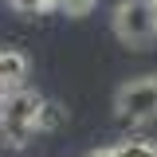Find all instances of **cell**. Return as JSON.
I'll return each mask as SVG.
<instances>
[{
  "label": "cell",
  "mask_w": 157,
  "mask_h": 157,
  "mask_svg": "<svg viewBox=\"0 0 157 157\" xmlns=\"http://www.w3.org/2000/svg\"><path fill=\"white\" fill-rule=\"evenodd\" d=\"M39 110H43V94L32 86L8 90L0 102V141L8 149H24L32 145V137L39 134Z\"/></svg>",
  "instance_id": "obj_1"
},
{
  "label": "cell",
  "mask_w": 157,
  "mask_h": 157,
  "mask_svg": "<svg viewBox=\"0 0 157 157\" xmlns=\"http://www.w3.org/2000/svg\"><path fill=\"white\" fill-rule=\"evenodd\" d=\"M118 157H157V141L126 137V141H118Z\"/></svg>",
  "instance_id": "obj_6"
},
{
  "label": "cell",
  "mask_w": 157,
  "mask_h": 157,
  "mask_svg": "<svg viewBox=\"0 0 157 157\" xmlns=\"http://www.w3.org/2000/svg\"><path fill=\"white\" fill-rule=\"evenodd\" d=\"M94 4L98 0H59V12H63L67 20H82V16L94 12Z\"/></svg>",
  "instance_id": "obj_7"
},
{
  "label": "cell",
  "mask_w": 157,
  "mask_h": 157,
  "mask_svg": "<svg viewBox=\"0 0 157 157\" xmlns=\"http://www.w3.org/2000/svg\"><path fill=\"white\" fill-rule=\"evenodd\" d=\"M110 28L126 47H149L157 39V12L149 8V0H118Z\"/></svg>",
  "instance_id": "obj_3"
},
{
  "label": "cell",
  "mask_w": 157,
  "mask_h": 157,
  "mask_svg": "<svg viewBox=\"0 0 157 157\" xmlns=\"http://www.w3.org/2000/svg\"><path fill=\"white\" fill-rule=\"evenodd\" d=\"M28 75H32L28 55L16 51V47H0V86L4 90H20V86H28Z\"/></svg>",
  "instance_id": "obj_4"
},
{
  "label": "cell",
  "mask_w": 157,
  "mask_h": 157,
  "mask_svg": "<svg viewBox=\"0 0 157 157\" xmlns=\"http://www.w3.org/2000/svg\"><path fill=\"white\" fill-rule=\"evenodd\" d=\"M114 114L130 126H145L157 118V75L126 78L114 90Z\"/></svg>",
  "instance_id": "obj_2"
},
{
  "label": "cell",
  "mask_w": 157,
  "mask_h": 157,
  "mask_svg": "<svg viewBox=\"0 0 157 157\" xmlns=\"http://www.w3.org/2000/svg\"><path fill=\"white\" fill-rule=\"evenodd\" d=\"M67 122V106L55 102V98H43V110H39V134H51Z\"/></svg>",
  "instance_id": "obj_5"
},
{
  "label": "cell",
  "mask_w": 157,
  "mask_h": 157,
  "mask_svg": "<svg viewBox=\"0 0 157 157\" xmlns=\"http://www.w3.org/2000/svg\"><path fill=\"white\" fill-rule=\"evenodd\" d=\"M4 94H8V90H4V86H0V102H4Z\"/></svg>",
  "instance_id": "obj_9"
},
{
  "label": "cell",
  "mask_w": 157,
  "mask_h": 157,
  "mask_svg": "<svg viewBox=\"0 0 157 157\" xmlns=\"http://www.w3.org/2000/svg\"><path fill=\"white\" fill-rule=\"evenodd\" d=\"M86 157H118V145H98V149H90Z\"/></svg>",
  "instance_id": "obj_8"
}]
</instances>
